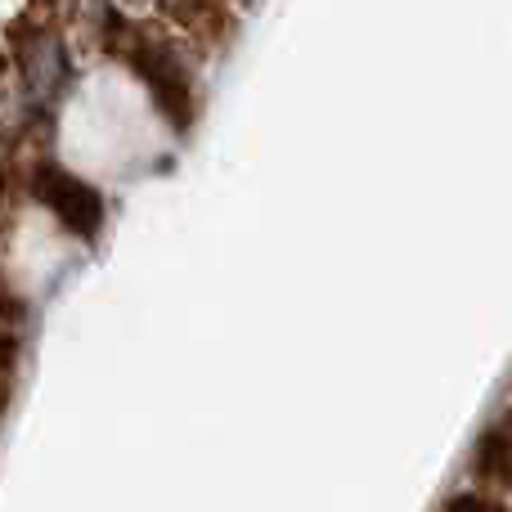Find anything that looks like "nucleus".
Wrapping results in <instances>:
<instances>
[{
	"label": "nucleus",
	"instance_id": "f03ea898",
	"mask_svg": "<svg viewBox=\"0 0 512 512\" xmlns=\"http://www.w3.org/2000/svg\"><path fill=\"white\" fill-rule=\"evenodd\" d=\"M131 68L149 81V90H153L162 113H167L176 126H189V117H194V86H189V72L176 63V54L158 41H135Z\"/></svg>",
	"mask_w": 512,
	"mask_h": 512
},
{
	"label": "nucleus",
	"instance_id": "7ed1b4c3",
	"mask_svg": "<svg viewBox=\"0 0 512 512\" xmlns=\"http://www.w3.org/2000/svg\"><path fill=\"white\" fill-rule=\"evenodd\" d=\"M477 477L490 486H512V409L477 445Z\"/></svg>",
	"mask_w": 512,
	"mask_h": 512
},
{
	"label": "nucleus",
	"instance_id": "20e7f679",
	"mask_svg": "<svg viewBox=\"0 0 512 512\" xmlns=\"http://www.w3.org/2000/svg\"><path fill=\"white\" fill-rule=\"evenodd\" d=\"M445 512H504V508H499L495 499L472 495V490H468V495H454L450 504H445Z\"/></svg>",
	"mask_w": 512,
	"mask_h": 512
},
{
	"label": "nucleus",
	"instance_id": "f257e3e1",
	"mask_svg": "<svg viewBox=\"0 0 512 512\" xmlns=\"http://www.w3.org/2000/svg\"><path fill=\"white\" fill-rule=\"evenodd\" d=\"M36 198H41L77 239H95L99 225H104V198H99V189L86 185L81 176H72V171L41 167V176H36Z\"/></svg>",
	"mask_w": 512,
	"mask_h": 512
}]
</instances>
